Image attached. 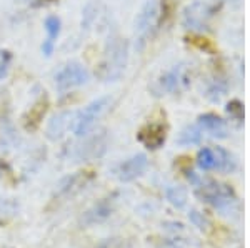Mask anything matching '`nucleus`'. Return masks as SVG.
Here are the masks:
<instances>
[{
    "label": "nucleus",
    "instance_id": "nucleus-18",
    "mask_svg": "<svg viewBox=\"0 0 250 248\" xmlns=\"http://www.w3.org/2000/svg\"><path fill=\"white\" fill-rule=\"evenodd\" d=\"M45 29H47V34H48V42L54 43V40L59 37L60 34V20L57 17H48L45 20Z\"/></svg>",
    "mask_w": 250,
    "mask_h": 248
},
{
    "label": "nucleus",
    "instance_id": "nucleus-16",
    "mask_svg": "<svg viewBox=\"0 0 250 248\" xmlns=\"http://www.w3.org/2000/svg\"><path fill=\"white\" fill-rule=\"evenodd\" d=\"M202 135H204V132L199 129V125H192L180 132L177 142H179L180 145H197V143H200V140H202Z\"/></svg>",
    "mask_w": 250,
    "mask_h": 248
},
{
    "label": "nucleus",
    "instance_id": "nucleus-7",
    "mask_svg": "<svg viewBox=\"0 0 250 248\" xmlns=\"http://www.w3.org/2000/svg\"><path fill=\"white\" fill-rule=\"evenodd\" d=\"M87 80H88V72L85 70V67H82L77 62L67 63L57 74V77H55L59 90H68L72 87H80L83 83H87Z\"/></svg>",
    "mask_w": 250,
    "mask_h": 248
},
{
    "label": "nucleus",
    "instance_id": "nucleus-4",
    "mask_svg": "<svg viewBox=\"0 0 250 248\" xmlns=\"http://www.w3.org/2000/svg\"><path fill=\"white\" fill-rule=\"evenodd\" d=\"M197 165L202 170H219V172H233L237 167L235 158L227 150L220 149H202L197 155Z\"/></svg>",
    "mask_w": 250,
    "mask_h": 248
},
{
    "label": "nucleus",
    "instance_id": "nucleus-8",
    "mask_svg": "<svg viewBox=\"0 0 250 248\" xmlns=\"http://www.w3.org/2000/svg\"><path fill=\"white\" fill-rule=\"evenodd\" d=\"M212 10L207 3L195 2L184 10V25L190 30H204L208 25Z\"/></svg>",
    "mask_w": 250,
    "mask_h": 248
},
{
    "label": "nucleus",
    "instance_id": "nucleus-13",
    "mask_svg": "<svg viewBox=\"0 0 250 248\" xmlns=\"http://www.w3.org/2000/svg\"><path fill=\"white\" fill-rule=\"evenodd\" d=\"M47 109H48V100L45 97L39 98L37 102L34 103V107L25 114V117H23V127H25V130H29V132L37 130L39 125L42 123Z\"/></svg>",
    "mask_w": 250,
    "mask_h": 248
},
{
    "label": "nucleus",
    "instance_id": "nucleus-10",
    "mask_svg": "<svg viewBox=\"0 0 250 248\" xmlns=\"http://www.w3.org/2000/svg\"><path fill=\"white\" fill-rule=\"evenodd\" d=\"M165 137H167V134H165L164 125H160V123H150L139 134V140L150 150L160 149L165 143Z\"/></svg>",
    "mask_w": 250,
    "mask_h": 248
},
{
    "label": "nucleus",
    "instance_id": "nucleus-6",
    "mask_svg": "<svg viewBox=\"0 0 250 248\" xmlns=\"http://www.w3.org/2000/svg\"><path fill=\"white\" fill-rule=\"evenodd\" d=\"M188 83H190V75H188L187 69L184 65H179L160 77V80L155 85V92L157 95L173 94V92H180L187 89Z\"/></svg>",
    "mask_w": 250,
    "mask_h": 248
},
{
    "label": "nucleus",
    "instance_id": "nucleus-11",
    "mask_svg": "<svg viewBox=\"0 0 250 248\" xmlns=\"http://www.w3.org/2000/svg\"><path fill=\"white\" fill-rule=\"evenodd\" d=\"M199 129L204 132V134H208L210 137H215V138H224L227 137V123L224 122L220 117L213 114H205V115H200L199 117Z\"/></svg>",
    "mask_w": 250,
    "mask_h": 248
},
{
    "label": "nucleus",
    "instance_id": "nucleus-1",
    "mask_svg": "<svg viewBox=\"0 0 250 248\" xmlns=\"http://www.w3.org/2000/svg\"><path fill=\"white\" fill-rule=\"evenodd\" d=\"M128 58V45L127 42L119 37H114L108 40L107 49H105V57H104L102 63L99 67V75L105 82H114L124 74L125 65H127Z\"/></svg>",
    "mask_w": 250,
    "mask_h": 248
},
{
    "label": "nucleus",
    "instance_id": "nucleus-3",
    "mask_svg": "<svg viewBox=\"0 0 250 248\" xmlns=\"http://www.w3.org/2000/svg\"><path fill=\"white\" fill-rule=\"evenodd\" d=\"M110 105V98L108 97H100L94 100L92 103L83 109L74 120V134L77 137H85V135L94 129L97 120L104 115V112Z\"/></svg>",
    "mask_w": 250,
    "mask_h": 248
},
{
    "label": "nucleus",
    "instance_id": "nucleus-22",
    "mask_svg": "<svg viewBox=\"0 0 250 248\" xmlns=\"http://www.w3.org/2000/svg\"><path fill=\"white\" fill-rule=\"evenodd\" d=\"M165 248H180V247H177V245H167Z\"/></svg>",
    "mask_w": 250,
    "mask_h": 248
},
{
    "label": "nucleus",
    "instance_id": "nucleus-5",
    "mask_svg": "<svg viewBox=\"0 0 250 248\" xmlns=\"http://www.w3.org/2000/svg\"><path fill=\"white\" fill-rule=\"evenodd\" d=\"M159 20H160L159 3L155 0H148L142 7V10H140V14L137 15L135 20V32L140 42H145V40L150 37L152 32L159 25Z\"/></svg>",
    "mask_w": 250,
    "mask_h": 248
},
{
    "label": "nucleus",
    "instance_id": "nucleus-12",
    "mask_svg": "<svg viewBox=\"0 0 250 248\" xmlns=\"http://www.w3.org/2000/svg\"><path fill=\"white\" fill-rule=\"evenodd\" d=\"M74 117L75 114H72V112H62V114L52 117L50 122L47 123V137L50 140H60L68 130L70 120Z\"/></svg>",
    "mask_w": 250,
    "mask_h": 248
},
{
    "label": "nucleus",
    "instance_id": "nucleus-15",
    "mask_svg": "<svg viewBox=\"0 0 250 248\" xmlns=\"http://www.w3.org/2000/svg\"><path fill=\"white\" fill-rule=\"evenodd\" d=\"M112 211V207H108L107 203H100V205H95L92 210H88L85 213V217L82 218L83 223H87V225H94V223L100 222V220L107 218L108 215H110Z\"/></svg>",
    "mask_w": 250,
    "mask_h": 248
},
{
    "label": "nucleus",
    "instance_id": "nucleus-9",
    "mask_svg": "<svg viewBox=\"0 0 250 248\" xmlns=\"http://www.w3.org/2000/svg\"><path fill=\"white\" fill-rule=\"evenodd\" d=\"M148 167V160L144 153H137L134 157L127 158L125 162H122L117 169V177L120 182H132L137 177L144 173Z\"/></svg>",
    "mask_w": 250,
    "mask_h": 248
},
{
    "label": "nucleus",
    "instance_id": "nucleus-19",
    "mask_svg": "<svg viewBox=\"0 0 250 248\" xmlns=\"http://www.w3.org/2000/svg\"><path fill=\"white\" fill-rule=\"evenodd\" d=\"M188 218H190L193 225L199 227L200 230H204L208 227V220L204 217V213H200V211H197V210H192L190 213H188Z\"/></svg>",
    "mask_w": 250,
    "mask_h": 248
},
{
    "label": "nucleus",
    "instance_id": "nucleus-14",
    "mask_svg": "<svg viewBox=\"0 0 250 248\" xmlns=\"http://www.w3.org/2000/svg\"><path fill=\"white\" fill-rule=\"evenodd\" d=\"M105 150V135L100 134L95 135V137L88 138L85 145H80L77 149V157L80 160L83 158H95L100 157Z\"/></svg>",
    "mask_w": 250,
    "mask_h": 248
},
{
    "label": "nucleus",
    "instance_id": "nucleus-23",
    "mask_svg": "<svg viewBox=\"0 0 250 248\" xmlns=\"http://www.w3.org/2000/svg\"><path fill=\"white\" fill-rule=\"evenodd\" d=\"M42 2H45V3H47V2H55V0H42Z\"/></svg>",
    "mask_w": 250,
    "mask_h": 248
},
{
    "label": "nucleus",
    "instance_id": "nucleus-17",
    "mask_svg": "<svg viewBox=\"0 0 250 248\" xmlns=\"http://www.w3.org/2000/svg\"><path fill=\"white\" fill-rule=\"evenodd\" d=\"M165 195H167V200L172 203L177 209H182L187 203V191H185L182 187L179 185H170L165 189Z\"/></svg>",
    "mask_w": 250,
    "mask_h": 248
},
{
    "label": "nucleus",
    "instance_id": "nucleus-2",
    "mask_svg": "<svg viewBox=\"0 0 250 248\" xmlns=\"http://www.w3.org/2000/svg\"><path fill=\"white\" fill-rule=\"evenodd\" d=\"M195 193L199 195V198L210 203L213 209L224 211V213H230V211L235 210L237 198L229 185L219 183L215 180H205V182L195 180Z\"/></svg>",
    "mask_w": 250,
    "mask_h": 248
},
{
    "label": "nucleus",
    "instance_id": "nucleus-20",
    "mask_svg": "<svg viewBox=\"0 0 250 248\" xmlns=\"http://www.w3.org/2000/svg\"><path fill=\"white\" fill-rule=\"evenodd\" d=\"M10 62H12V55H10V52H7V50L0 52V78L5 77L7 70H9Z\"/></svg>",
    "mask_w": 250,
    "mask_h": 248
},
{
    "label": "nucleus",
    "instance_id": "nucleus-21",
    "mask_svg": "<svg viewBox=\"0 0 250 248\" xmlns=\"http://www.w3.org/2000/svg\"><path fill=\"white\" fill-rule=\"evenodd\" d=\"M227 112H229V114H230L235 120H240V118H242V115H244V109H242L240 102H237V100H233V102L229 103Z\"/></svg>",
    "mask_w": 250,
    "mask_h": 248
}]
</instances>
